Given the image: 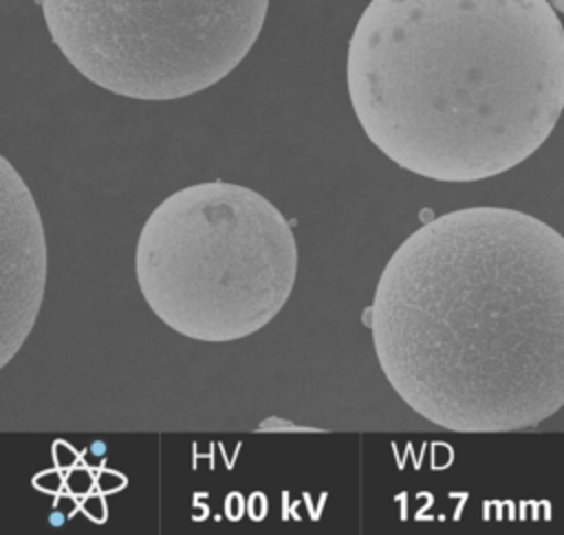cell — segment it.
Listing matches in <instances>:
<instances>
[{
	"instance_id": "obj_1",
	"label": "cell",
	"mask_w": 564,
	"mask_h": 535,
	"mask_svg": "<svg viewBox=\"0 0 564 535\" xmlns=\"http://www.w3.org/2000/svg\"><path fill=\"white\" fill-rule=\"evenodd\" d=\"M383 376L463 434L535 427L564 407V236L507 207L423 222L366 310Z\"/></svg>"
},
{
	"instance_id": "obj_2",
	"label": "cell",
	"mask_w": 564,
	"mask_h": 535,
	"mask_svg": "<svg viewBox=\"0 0 564 535\" xmlns=\"http://www.w3.org/2000/svg\"><path fill=\"white\" fill-rule=\"evenodd\" d=\"M348 97L399 167L471 183L527 161L564 110V26L549 0H370Z\"/></svg>"
},
{
	"instance_id": "obj_3",
	"label": "cell",
	"mask_w": 564,
	"mask_h": 535,
	"mask_svg": "<svg viewBox=\"0 0 564 535\" xmlns=\"http://www.w3.org/2000/svg\"><path fill=\"white\" fill-rule=\"evenodd\" d=\"M137 284L152 313L196 341L264 328L297 275L291 222L262 194L207 181L161 200L141 227Z\"/></svg>"
},
{
	"instance_id": "obj_4",
	"label": "cell",
	"mask_w": 564,
	"mask_h": 535,
	"mask_svg": "<svg viewBox=\"0 0 564 535\" xmlns=\"http://www.w3.org/2000/svg\"><path fill=\"white\" fill-rule=\"evenodd\" d=\"M53 44L95 86L170 101L227 77L269 0H37Z\"/></svg>"
},
{
	"instance_id": "obj_5",
	"label": "cell",
	"mask_w": 564,
	"mask_h": 535,
	"mask_svg": "<svg viewBox=\"0 0 564 535\" xmlns=\"http://www.w3.org/2000/svg\"><path fill=\"white\" fill-rule=\"evenodd\" d=\"M0 203H2V341L0 365L20 350L37 317L44 277L46 247L35 200L13 170L9 159H0Z\"/></svg>"
},
{
	"instance_id": "obj_6",
	"label": "cell",
	"mask_w": 564,
	"mask_h": 535,
	"mask_svg": "<svg viewBox=\"0 0 564 535\" xmlns=\"http://www.w3.org/2000/svg\"><path fill=\"white\" fill-rule=\"evenodd\" d=\"M553 7H555V11H560V13H564V0H549Z\"/></svg>"
},
{
	"instance_id": "obj_7",
	"label": "cell",
	"mask_w": 564,
	"mask_h": 535,
	"mask_svg": "<svg viewBox=\"0 0 564 535\" xmlns=\"http://www.w3.org/2000/svg\"><path fill=\"white\" fill-rule=\"evenodd\" d=\"M62 520H64V517H62V515H59V513H55V515H51V524H55V526H59V524H62Z\"/></svg>"
}]
</instances>
